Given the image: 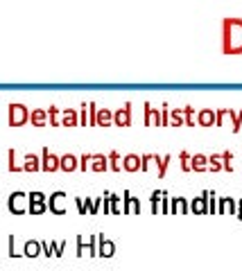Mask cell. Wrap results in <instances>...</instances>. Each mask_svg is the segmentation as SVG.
Instances as JSON below:
<instances>
[{
    "label": "cell",
    "instance_id": "obj_1",
    "mask_svg": "<svg viewBox=\"0 0 242 271\" xmlns=\"http://www.w3.org/2000/svg\"><path fill=\"white\" fill-rule=\"evenodd\" d=\"M222 52L242 54V18H222Z\"/></svg>",
    "mask_w": 242,
    "mask_h": 271
},
{
    "label": "cell",
    "instance_id": "obj_2",
    "mask_svg": "<svg viewBox=\"0 0 242 271\" xmlns=\"http://www.w3.org/2000/svg\"><path fill=\"white\" fill-rule=\"evenodd\" d=\"M30 115L32 111L21 102H9L7 104V122H9V127H23L25 122H30Z\"/></svg>",
    "mask_w": 242,
    "mask_h": 271
},
{
    "label": "cell",
    "instance_id": "obj_3",
    "mask_svg": "<svg viewBox=\"0 0 242 271\" xmlns=\"http://www.w3.org/2000/svg\"><path fill=\"white\" fill-rule=\"evenodd\" d=\"M7 208H9V212H14V215H25L27 208H30V197H27V192L14 190L12 195L7 197Z\"/></svg>",
    "mask_w": 242,
    "mask_h": 271
},
{
    "label": "cell",
    "instance_id": "obj_4",
    "mask_svg": "<svg viewBox=\"0 0 242 271\" xmlns=\"http://www.w3.org/2000/svg\"><path fill=\"white\" fill-rule=\"evenodd\" d=\"M68 197H66L64 190H54L52 195L48 197V210L54 212V215H66L68 210Z\"/></svg>",
    "mask_w": 242,
    "mask_h": 271
},
{
    "label": "cell",
    "instance_id": "obj_5",
    "mask_svg": "<svg viewBox=\"0 0 242 271\" xmlns=\"http://www.w3.org/2000/svg\"><path fill=\"white\" fill-rule=\"evenodd\" d=\"M77 255H97V235H91L89 240H84V235H77Z\"/></svg>",
    "mask_w": 242,
    "mask_h": 271
},
{
    "label": "cell",
    "instance_id": "obj_6",
    "mask_svg": "<svg viewBox=\"0 0 242 271\" xmlns=\"http://www.w3.org/2000/svg\"><path fill=\"white\" fill-rule=\"evenodd\" d=\"M41 170L43 172H57L61 170V156H57L54 152H50L48 147L41 149Z\"/></svg>",
    "mask_w": 242,
    "mask_h": 271
},
{
    "label": "cell",
    "instance_id": "obj_7",
    "mask_svg": "<svg viewBox=\"0 0 242 271\" xmlns=\"http://www.w3.org/2000/svg\"><path fill=\"white\" fill-rule=\"evenodd\" d=\"M143 206H141V199L134 197L129 190H124L122 192V212L124 215H141Z\"/></svg>",
    "mask_w": 242,
    "mask_h": 271
},
{
    "label": "cell",
    "instance_id": "obj_8",
    "mask_svg": "<svg viewBox=\"0 0 242 271\" xmlns=\"http://www.w3.org/2000/svg\"><path fill=\"white\" fill-rule=\"evenodd\" d=\"M116 242L109 240L104 233H97V255L100 258H113L116 255Z\"/></svg>",
    "mask_w": 242,
    "mask_h": 271
},
{
    "label": "cell",
    "instance_id": "obj_9",
    "mask_svg": "<svg viewBox=\"0 0 242 271\" xmlns=\"http://www.w3.org/2000/svg\"><path fill=\"white\" fill-rule=\"evenodd\" d=\"M113 124H116V127H129L131 124V102H124L122 109L113 111Z\"/></svg>",
    "mask_w": 242,
    "mask_h": 271
},
{
    "label": "cell",
    "instance_id": "obj_10",
    "mask_svg": "<svg viewBox=\"0 0 242 271\" xmlns=\"http://www.w3.org/2000/svg\"><path fill=\"white\" fill-rule=\"evenodd\" d=\"M190 212L193 215H208V190H204L195 199H190Z\"/></svg>",
    "mask_w": 242,
    "mask_h": 271
},
{
    "label": "cell",
    "instance_id": "obj_11",
    "mask_svg": "<svg viewBox=\"0 0 242 271\" xmlns=\"http://www.w3.org/2000/svg\"><path fill=\"white\" fill-rule=\"evenodd\" d=\"M143 109H145V127H163V122H161V109H154L149 102H145Z\"/></svg>",
    "mask_w": 242,
    "mask_h": 271
},
{
    "label": "cell",
    "instance_id": "obj_12",
    "mask_svg": "<svg viewBox=\"0 0 242 271\" xmlns=\"http://www.w3.org/2000/svg\"><path fill=\"white\" fill-rule=\"evenodd\" d=\"M197 124H199V127H215V124H218V113H215V109H199V111H197Z\"/></svg>",
    "mask_w": 242,
    "mask_h": 271
},
{
    "label": "cell",
    "instance_id": "obj_13",
    "mask_svg": "<svg viewBox=\"0 0 242 271\" xmlns=\"http://www.w3.org/2000/svg\"><path fill=\"white\" fill-rule=\"evenodd\" d=\"M218 215H238V201L233 197H219Z\"/></svg>",
    "mask_w": 242,
    "mask_h": 271
},
{
    "label": "cell",
    "instance_id": "obj_14",
    "mask_svg": "<svg viewBox=\"0 0 242 271\" xmlns=\"http://www.w3.org/2000/svg\"><path fill=\"white\" fill-rule=\"evenodd\" d=\"M122 170H127V172L143 170V158L138 154H127V156H122Z\"/></svg>",
    "mask_w": 242,
    "mask_h": 271
},
{
    "label": "cell",
    "instance_id": "obj_15",
    "mask_svg": "<svg viewBox=\"0 0 242 271\" xmlns=\"http://www.w3.org/2000/svg\"><path fill=\"white\" fill-rule=\"evenodd\" d=\"M170 212L172 215H186V212H190V201L186 197H172Z\"/></svg>",
    "mask_w": 242,
    "mask_h": 271
},
{
    "label": "cell",
    "instance_id": "obj_16",
    "mask_svg": "<svg viewBox=\"0 0 242 271\" xmlns=\"http://www.w3.org/2000/svg\"><path fill=\"white\" fill-rule=\"evenodd\" d=\"M23 170L25 172H39L41 170V156L39 154H25L23 158Z\"/></svg>",
    "mask_w": 242,
    "mask_h": 271
},
{
    "label": "cell",
    "instance_id": "obj_17",
    "mask_svg": "<svg viewBox=\"0 0 242 271\" xmlns=\"http://www.w3.org/2000/svg\"><path fill=\"white\" fill-rule=\"evenodd\" d=\"M77 124H79V111L64 109L61 111V127H77Z\"/></svg>",
    "mask_w": 242,
    "mask_h": 271
},
{
    "label": "cell",
    "instance_id": "obj_18",
    "mask_svg": "<svg viewBox=\"0 0 242 271\" xmlns=\"http://www.w3.org/2000/svg\"><path fill=\"white\" fill-rule=\"evenodd\" d=\"M23 255L25 258H36V255H43L41 253V240H27L23 244Z\"/></svg>",
    "mask_w": 242,
    "mask_h": 271
},
{
    "label": "cell",
    "instance_id": "obj_19",
    "mask_svg": "<svg viewBox=\"0 0 242 271\" xmlns=\"http://www.w3.org/2000/svg\"><path fill=\"white\" fill-rule=\"evenodd\" d=\"M50 122V118H48V109H34L30 115V124L32 127H46V124Z\"/></svg>",
    "mask_w": 242,
    "mask_h": 271
},
{
    "label": "cell",
    "instance_id": "obj_20",
    "mask_svg": "<svg viewBox=\"0 0 242 271\" xmlns=\"http://www.w3.org/2000/svg\"><path fill=\"white\" fill-rule=\"evenodd\" d=\"M91 170L106 172L109 170V156H106V154H93V158H91Z\"/></svg>",
    "mask_w": 242,
    "mask_h": 271
},
{
    "label": "cell",
    "instance_id": "obj_21",
    "mask_svg": "<svg viewBox=\"0 0 242 271\" xmlns=\"http://www.w3.org/2000/svg\"><path fill=\"white\" fill-rule=\"evenodd\" d=\"M61 170L64 172L79 170V158H77L75 154H64V156H61Z\"/></svg>",
    "mask_w": 242,
    "mask_h": 271
},
{
    "label": "cell",
    "instance_id": "obj_22",
    "mask_svg": "<svg viewBox=\"0 0 242 271\" xmlns=\"http://www.w3.org/2000/svg\"><path fill=\"white\" fill-rule=\"evenodd\" d=\"M7 170H9V172H25L23 170V163L18 160V152H16V149H9V152H7Z\"/></svg>",
    "mask_w": 242,
    "mask_h": 271
},
{
    "label": "cell",
    "instance_id": "obj_23",
    "mask_svg": "<svg viewBox=\"0 0 242 271\" xmlns=\"http://www.w3.org/2000/svg\"><path fill=\"white\" fill-rule=\"evenodd\" d=\"M141 158H143V172H149L152 167L159 170V163H161L163 156H159V154H143Z\"/></svg>",
    "mask_w": 242,
    "mask_h": 271
},
{
    "label": "cell",
    "instance_id": "obj_24",
    "mask_svg": "<svg viewBox=\"0 0 242 271\" xmlns=\"http://www.w3.org/2000/svg\"><path fill=\"white\" fill-rule=\"evenodd\" d=\"M97 127H111L113 124V111L111 109H100L97 111V120H95Z\"/></svg>",
    "mask_w": 242,
    "mask_h": 271
},
{
    "label": "cell",
    "instance_id": "obj_25",
    "mask_svg": "<svg viewBox=\"0 0 242 271\" xmlns=\"http://www.w3.org/2000/svg\"><path fill=\"white\" fill-rule=\"evenodd\" d=\"M193 170L206 172L208 170V156L206 154H193Z\"/></svg>",
    "mask_w": 242,
    "mask_h": 271
},
{
    "label": "cell",
    "instance_id": "obj_26",
    "mask_svg": "<svg viewBox=\"0 0 242 271\" xmlns=\"http://www.w3.org/2000/svg\"><path fill=\"white\" fill-rule=\"evenodd\" d=\"M163 192H166V190H154L152 195H149V206H152L154 215H161V199H163Z\"/></svg>",
    "mask_w": 242,
    "mask_h": 271
},
{
    "label": "cell",
    "instance_id": "obj_27",
    "mask_svg": "<svg viewBox=\"0 0 242 271\" xmlns=\"http://www.w3.org/2000/svg\"><path fill=\"white\" fill-rule=\"evenodd\" d=\"M84 201H86V210H89V215H97L102 208V197H84Z\"/></svg>",
    "mask_w": 242,
    "mask_h": 271
},
{
    "label": "cell",
    "instance_id": "obj_28",
    "mask_svg": "<svg viewBox=\"0 0 242 271\" xmlns=\"http://www.w3.org/2000/svg\"><path fill=\"white\" fill-rule=\"evenodd\" d=\"M183 124H186L183 109H170V127H183Z\"/></svg>",
    "mask_w": 242,
    "mask_h": 271
},
{
    "label": "cell",
    "instance_id": "obj_29",
    "mask_svg": "<svg viewBox=\"0 0 242 271\" xmlns=\"http://www.w3.org/2000/svg\"><path fill=\"white\" fill-rule=\"evenodd\" d=\"M208 170H211V172L224 170V160H222V154H211V156H208Z\"/></svg>",
    "mask_w": 242,
    "mask_h": 271
},
{
    "label": "cell",
    "instance_id": "obj_30",
    "mask_svg": "<svg viewBox=\"0 0 242 271\" xmlns=\"http://www.w3.org/2000/svg\"><path fill=\"white\" fill-rule=\"evenodd\" d=\"M106 156H109V170H113V172L122 170V158H120V154L116 152V149H113V152H109Z\"/></svg>",
    "mask_w": 242,
    "mask_h": 271
},
{
    "label": "cell",
    "instance_id": "obj_31",
    "mask_svg": "<svg viewBox=\"0 0 242 271\" xmlns=\"http://www.w3.org/2000/svg\"><path fill=\"white\" fill-rule=\"evenodd\" d=\"M48 118H50V127H61V111L57 106H48Z\"/></svg>",
    "mask_w": 242,
    "mask_h": 271
},
{
    "label": "cell",
    "instance_id": "obj_32",
    "mask_svg": "<svg viewBox=\"0 0 242 271\" xmlns=\"http://www.w3.org/2000/svg\"><path fill=\"white\" fill-rule=\"evenodd\" d=\"M183 115H186V127H195L197 124V111L193 106H183Z\"/></svg>",
    "mask_w": 242,
    "mask_h": 271
},
{
    "label": "cell",
    "instance_id": "obj_33",
    "mask_svg": "<svg viewBox=\"0 0 242 271\" xmlns=\"http://www.w3.org/2000/svg\"><path fill=\"white\" fill-rule=\"evenodd\" d=\"M179 160H181V170L183 172H193V154L179 152Z\"/></svg>",
    "mask_w": 242,
    "mask_h": 271
},
{
    "label": "cell",
    "instance_id": "obj_34",
    "mask_svg": "<svg viewBox=\"0 0 242 271\" xmlns=\"http://www.w3.org/2000/svg\"><path fill=\"white\" fill-rule=\"evenodd\" d=\"M66 247H68V244H66V242H50V251H52V258H61V255L66 253Z\"/></svg>",
    "mask_w": 242,
    "mask_h": 271
},
{
    "label": "cell",
    "instance_id": "obj_35",
    "mask_svg": "<svg viewBox=\"0 0 242 271\" xmlns=\"http://www.w3.org/2000/svg\"><path fill=\"white\" fill-rule=\"evenodd\" d=\"M231 122H233V127H231V129H233V134H238V131L242 129V109H240V113L238 111H233V109H231Z\"/></svg>",
    "mask_w": 242,
    "mask_h": 271
},
{
    "label": "cell",
    "instance_id": "obj_36",
    "mask_svg": "<svg viewBox=\"0 0 242 271\" xmlns=\"http://www.w3.org/2000/svg\"><path fill=\"white\" fill-rule=\"evenodd\" d=\"M7 253H9V258H18V255H23V251H18V247H16V235H9V242H7Z\"/></svg>",
    "mask_w": 242,
    "mask_h": 271
},
{
    "label": "cell",
    "instance_id": "obj_37",
    "mask_svg": "<svg viewBox=\"0 0 242 271\" xmlns=\"http://www.w3.org/2000/svg\"><path fill=\"white\" fill-rule=\"evenodd\" d=\"M89 124V102H82L79 104V127H86Z\"/></svg>",
    "mask_w": 242,
    "mask_h": 271
},
{
    "label": "cell",
    "instance_id": "obj_38",
    "mask_svg": "<svg viewBox=\"0 0 242 271\" xmlns=\"http://www.w3.org/2000/svg\"><path fill=\"white\" fill-rule=\"evenodd\" d=\"M218 201H219V197H215V192L208 190V215H215V212H218Z\"/></svg>",
    "mask_w": 242,
    "mask_h": 271
},
{
    "label": "cell",
    "instance_id": "obj_39",
    "mask_svg": "<svg viewBox=\"0 0 242 271\" xmlns=\"http://www.w3.org/2000/svg\"><path fill=\"white\" fill-rule=\"evenodd\" d=\"M111 212L113 215H120V212H122V199H120L116 192H111Z\"/></svg>",
    "mask_w": 242,
    "mask_h": 271
},
{
    "label": "cell",
    "instance_id": "obj_40",
    "mask_svg": "<svg viewBox=\"0 0 242 271\" xmlns=\"http://www.w3.org/2000/svg\"><path fill=\"white\" fill-rule=\"evenodd\" d=\"M27 197H30V201H34V203H48V195L41 192V190H32Z\"/></svg>",
    "mask_w": 242,
    "mask_h": 271
},
{
    "label": "cell",
    "instance_id": "obj_41",
    "mask_svg": "<svg viewBox=\"0 0 242 271\" xmlns=\"http://www.w3.org/2000/svg\"><path fill=\"white\" fill-rule=\"evenodd\" d=\"M27 212H30V215H43V212H48V203H34V201H30Z\"/></svg>",
    "mask_w": 242,
    "mask_h": 271
},
{
    "label": "cell",
    "instance_id": "obj_42",
    "mask_svg": "<svg viewBox=\"0 0 242 271\" xmlns=\"http://www.w3.org/2000/svg\"><path fill=\"white\" fill-rule=\"evenodd\" d=\"M170 154H166V156H163V158H161V163H159V170H156V174H159L161 179L166 177V172H168V165H170Z\"/></svg>",
    "mask_w": 242,
    "mask_h": 271
},
{
    "label": "cell",
    "instance_id": "obj_43",
    "mask_svg": "<svg viewBox=\"0 0 242 271\" xmlns=\"http://www.w3.org/2000/svg\"><path fill=\"white\" fill-rule=\"evenodd\" d=\"M91 158H93V154H82V156H79V170L82 172L91 170Z\"/></svg>",
    "mask_w": 242,
    "mask_h": 271
},
{
    "label": "cell",
    "instance_id": "obj_44",
    "mask_svg": "<svg viewBox=\"0 0 242 271\" xmlns=\"http://www.w3.org/2000/svg\"><path fill=\"white\" fill-rule=\"evenodd\" d=\"M102 212L111 215V192H104V195H102Z\"/></svg>",
    "mask_w": 242,
    "mask_h": 271
},
{
    "label": "cell",
    "instance_id": "obj_45",
    "mask_svg": "<svg viewBox=\"0 0 242 271\" xmlns=\"http://www.w3.org/2000/svg\"><path fill=\"white\" fill-rule=\"evenodd\" d=\"M97 111H100L97 104H95V102H89V124H93V127H95V120H97Z\"/></svg>",
    "mask_w": 242,
    "mask_h": 271
},
{
    "label": "cell",
    "instance_id": "obj_46",
    "mask_svg": "<svg viewBox=\"0 0 242 271\" xmlns=\"http://www.w3.org/2000/svg\"><path fill=\"white\" fill-rule=\"evenodd\" d=\"M222 160H224V170L226 172H233V154L224 152V154H222Z\"/></svg>",
    "mask_w": 242,
    "mask_h": 271
},
{
    "label": "cell",
    "instance_id": "obj_47",
    "mask_svg": "<svg viewBox=\"0 0 242 271\" xmlns=\"http://www.w3.org/2000/svg\"><path fill=\"white\" fill-rule=\"evenodd\" d=\"M215 113H218V124H215V127H222L224 118H229V115H231V109H215Z\"/></svg>",
    "mask_w": 242,
    "mask_h": 271
},
{
    "label": "cell",
    "instance_id": "obj_48",
    "mask_svg": "<svg viewBox=\"0 0 242 271\" xmlns=\"http://www.w3.org/2000/svg\"><path fill=\"white\" fill-rule=\"evenodd\" d=\"M170 203H172V197H168V192H163V199H161V212L163 215L170 212Z\"/></svg>",
    "mask_w": 242,
    "mask_h": 271
},
{
    "label": "cell",
    "instance_id": "obj_49",
    "mask_svg": "<svg viewBox=\"0 0 242 271\" xmlns=\"http://www.w3.org/2000/svg\"><path fill=\"white\" fill-rule=\"evenodd\" d=\"M75 206H77V212H79V215H89V210H86V201H84V197H75Z\"/></svg>",
    "mask_w": 242,
    "mask_h": 271
},
{
    "label": "cell",
    "instance_id": "obj_50",
    "mask_svg": "<svg viewBox=\"0 0 242 271\" xmlns=\"http://www.w3.org/2000/svg\"><path fill=\"white\" fill-rule=\"evenodd\" d=\"M161 122H163V127L170 124V109H168V104H163V109H161Z\"/></svg>",
    "mask_w": 242,
    "mask_h": 271
},
{
    "label": "cell",
    "instance_id": "obj_51",
    "mask_svg": "<svg viewBox=\"0 0 242 271\" xmlns=\"http://www.w3.org/2000/svg\"><path fill=\"white\" fill-rule=\"evenodd\" d=\"M41 253L46 255V258H52V251H50V242L41 240Z\"/></svg>",
    "mask_w": 242,
    "mask_h": 271
},
{
    "label": "cell",
    "instance_id": "obj_52",
    "mask_svg": "<svg viewBox=\"0 0 242 271\" xmlns=\"http://www.w3.org/2000/svg\"><path fill=\"white\" fill-rule=\"evenodd\" d=\"M238 210H242V199H240V201H238Z\"/></svg>",
    "mask_w": 242,
    "mask_h": 271
},
{
    "label": "cell",
    "instance_id": "obj_53",
    "mask_svg": "<svg viewBox=\"0 0 242 271\" xmlns=\"http://www.w3.org/2000/svg\"><path fill=\"white\" fill-rule=\"evenodd\" d=\"M238 219H240V222H242V210H238Z\"/></svg>",
    "mask_w": 242,
    "mask_h": 271
}]
</instances>
